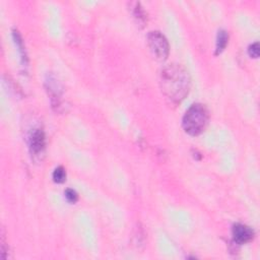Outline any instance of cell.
I'll return each instance as SVG.
<instances>
[{
	"mask_svg": "<svg viewBox=\"0 0 260 260\" xmlns=\"http://www.w3.org/2000/svg\"><path fill=\"white\" fill-rule=\"evenodd\" d=\"M46 86H47V90L48 93L51 96V101L54 107L60 106L61 104V95H62V86L61 83L57 80V78L53 75L48 76L47 80H46Z\"/></svg>",
	"mask_w": 260,
	"mask_h": 260,
	"instance_id": "cell-5",
	"label": "cell"
},
{
	"mask_svg": "<svg viewBox=\"0 0 260 260\" xmlns=\"http://www.w3.org/2000/svg\"><path fill=\"white\" fill-rule=\"evenodd\" d=\"M135 7H133V15L137 20V23L139 24H144L146 21V14L144 12V10L142 9V7L140 6L139 3H134Z\"/></svg>",
	"mask_w": 260,
	"mask_h": 260,
	"instance_id": "cell-8",
	"label": "cell"
},
{
	"mask_svg": "<svg viewBox=\"0 0 260 260\" xmlns=\"http://www.w3.org/2000/svg\"><path fill=\"white\" fill-rule=\"evenodd\" d=\"M248 53L253 58H257L259 56V44H258V42H255L254 44L249 46Z\"/></svg>",
	"mask_w": 260,
	"mask_h": 260,
	"instance_id": "cell-11",
	"label": "cell"
},
{
	"mask_svg": "<svg viewBox=\"0 0 260 260\" xmlns=\"http://www.w3.org/2000/svg\"><path fill=\"white\" fill-rule=\"evenodd\" d=\"M65 197H66L67 201H69L70 203H74L78 199V194L73 189H67L65 191Z\"/></svg>",
	"mask_w": 260,
	"mask_h": 260,
	"instance_id": "cell-10",
	"label": "cell"
},
{
	"mask_svg": "<svg viewBox=\"0 0 260 260\" xmlns=\"http://www.w3.org/2000/svg\"><path fill=\"white\" fill-rule=\"evenodd\" d=\"M209 120V113L207 108L202 104H193L185 113L182 125L184 130L193 136L202 133Z\"/></svg>",
	"mask_w": 260,
	"mask_h": 260,
	"instance_id": "cell-2",
	"label": "cell"
},
{
	"mask_svg": "<svg viewBox=\"0 0 260 260\" xmlns=\"http://www.w3.org/2000/svg\"><path fill=\"white\" fill-rule=\"evenodd\" d=\"M147 43L152 54L157 60L164 61L168 58L169 43L162 34L157 30L150 31L147 36Z\"/></svg>",
	"mask_w": 260,
	"mask_h": 260,
	"instance_id": "cell-3",
	"label": "cell"
},
{
	"mask_svg": "<svg viewBox=\"0 0 260 260\" xmlns=\"http://www.w3.org/2000/svg\"><path fill=\"white\" fill-rule=\"evenodd\" d=\"M29 151L35 159H42L46 148V136L42 129H34L29 135L28 140Z\"/></svg>",
	"mask_w": 260,
	"mask_h": 260,
	"instance_id": "cell-4",
	"label": "cell"
},
{
	"mask_svg": "<svg viewBox=\"0 0 260 260\" xmlns=\"http://www.w3.org/2000/svg\"><path fill=\"white\" fill-rule=\"evenodd\" d=\"M232 232H233L234 241L240 245L250 242L254 236L253 231L249 226L242 223H236L233 226Z\"/></svg>",
	"mask_w": 260,
	"mask_h": 260,
	"instance_id": "cell-6",
	"label": "cell"
},
{
	"mask_svg": "<svg viewBox=\"0 0 260 260\" xmlns=\"http://www.w3.org/2000/svg\"><path fill=\"white\" fill-rule=\"evenodd\" d=\"M159 84L165 96L172 103L178 104L185 99L190 90V75L182 65L169 64L160 72Z\"/></svg>",
	"mask_w": 260,
	"mask_h": 260,
	"instance_id": "cell-1",
	"label": "cell"
},
{
	"mask_svg": "<svg viewBox=\"0 0 260 260\" xmlns=\"http://www.w3.org/2000/svg\"><path fill=\"white\" fill-rule=\"evenodd\" d=\"M53 180L56 183H63L66 180V172L63 167H58L53 172Z\"/></svg>",
	"mask_w": 260,
	"mask_h": 260,
	"instance_id": "cell-9",
	"label": "cell"
},
{
	"mask_svg": "<svg viewBox=\"0 0 260 260\" xmlns=\"http://www.w3.org/2000/svg\"><path fill=\"white\" fill-rule=\"evenodd\" d=\"M228 40H229L228 32L223 29H220L217 34V39H216V50H215L216 54H219L224 50L228 44Z\"/></svg>",
	"mask_w": 260,
	"mask_h": 260,
	"instance_id": "cell-7",
	"label": "cell"
}]
</instances>
